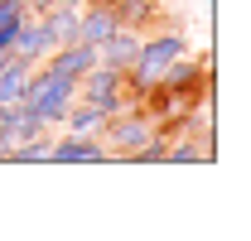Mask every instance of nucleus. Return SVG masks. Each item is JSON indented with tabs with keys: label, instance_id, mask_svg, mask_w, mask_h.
Masks as SVG:
<instances>
[{
	"label": "nucleus",
	"instance_id": "obj_1",
	"mask_svg": "<svg viewBox=\"0 0 251 241\" xmlns=\"http://www.w3.org/2000/svg\"><path fill=\"white\" fill-rule=\"evenodd\" d=\"M188 53V34L179 29H159V34H140V48H135V63L126 68V101H145L155 92L159 72L174 58Z\"/></svg>",
	"mask_w": 251,
	"mask_h": 241
},
{
	"label": "nucleus",
	"instance_id": "obj_2",
	"mask_svg": "<svg viewBox=\"0 0 251 241\" xmlns=\"http://www.w3.org/2000/svg\"><path fill=\"white\" fill-rule=\"evenodd\" d=\"M20 101H25L34 116L49 125V130H58L63 116H68V106L77 101V82H73V77H63V72H49V68H34Z\"/></svg>",
	"mask_w": 251,
	"mask_h": 241
},
{
	"label": "nucleus",
	"instance_id": "obj_3",
	"mask_svg": "<svg viewBox=\"0 0 251 241\" xmlns=\"http://www.w3.org/2000/svg\"><path fill=\"white\" fill-rule=\"evenodd\" d=\"M150 135H155V116H150L140 101H130L126 111H116V116L106 120L101 145H106V154H111V159H126L130 150H140Z\"/></svg>",
	"mask_w": 251,
	"mask_h": 241
},
{
	"label": "nucleus",
	"instance_id": "obj_4",
	"mask_svg": "<svg viewBox=\"0 0 251 241\" xmlns=\"http://www.w3.org/2000/svg\"><path fill=\"white\" fill-rule=\"evenodd\" d=\"M77 101H92V106H101L106 116H116V111H126L130 101H126V72H111V68H87L82 77H77Z\"/></svg>",
	"mask_w": 251,
	"mask_h": 241
},
{
	"label": "nucleus",
	"instance_id": "obj_5",
	"mask_svg": "<svg viewBox=\"0 0 251 241\" xmlns=\"http://www.w3.org/2000/svg\"><path fill=\"white\" fill-rule=\"evenodd\" d=\"M53 44H58V39H53V29L44 24V15H25V20H20V29H15V39H10V53L39 68V63L53 53Z\"/></svg>",
	"mask_w": 251,
	"mask_h": 241
},
{
	"label": "nucleus",
	"instance_id": "obj_6",
	"mask_svg": "<svg viewBox=\"0 0 251 241\" xmlns=\"http://www.w3.org/2000/svg\"><path fill=\"white\" fill-rule=\"evenodd\" d=\"M106 159H111L106 145L92 140V135H68V130H58L53 145H49V164H106Z\"/></svg>",
	"mask_w": 251,
	"mask_h": 241
},
{
	"label": "nucleus",
	"instance_id": "obj_7",
	"mask_svg": "<svg viewBox=\"0 0 251 241\" xmlns=\"http://www.w3.org/2000/svg\"><path fill=\"white\" fill-rule=\"evenodd\" d=\"M49 72H63V77H82L87 68H97V44H82V39H68V44H53V53L39 63Z\"/></svg>",
	"mask_w": 251,
	"mask_h": 241
},
{
	"label": "nucleus",
	"instance_id": "obj_8",
	"mask_svg": "<svg viewBox=\"0 0 251 241\" xmlns=\"http://www.w3.org/2000/svg\"><path fill=\"white\" fill-rule=\"evenodd\" d=\"M121 29V20H116V5L111 0H87L82 5V20H77V39L82 44H101L106 34Z\"/></svg>",
	"mask_w": 251,
	"mask_h": 241
},
{
	"label": "nucleus",
	"instance_id": "obj_9",
	"mask_svg": "<svg viewBox=\"0 0 251 241\" xmlns=\"http://www.w3.org/2000/svg\"><path fill=\"white\" fill-rule=\"evenodd\" d=\"M135 48H140V34L135 29H116V34H106V39L97 44V63L111 68V72H126V68L135 63Z\"/></svg>",
	"mask_w": 251,
	"mask_h": 241
},
{
	"label": "nucleus",
	"instance_id": "obj_10",
	"mask_svg": "<svg viewBox=\"0 0 251 241\" xmlns=\"http://www.w3.org/2000/svg\"><path fill=\"white\" fill-rule=\"evenodd\" d=\"M106 120H111V116H106L101 106H92V101H73L68 116H63V130H68V135H92V140H101Z\"/></svg>",
	"mask_w": 251,
	"mask_h": 241
},
{
	"label": "nucleus",
	"instance_id": "obj_11",
	"mask_svg": "<svg viewBox=\"0 0 251 241\" xmlns=\"http://www.w3.org/2000/svg\"><path fill=\"white\" fill-rule=\"evenodd\" d=\"M116 5V20L121 29H135V34H150L159 24V0H111Z\"/></svg>",
	"mask_w": 251,
	"mask_h": 241
},
{
	"label": "nucleus",
	"instance_id": "obj_12",
	"mask_svg": "<svg viewBox=\"0 0 251 241\" xmlns=\"http://www.w3.org/2000/svg\"><path fill=\"white\" fill-rule=\"evenodd\" d=\"M174 145H164V164H203V159H213V145L203 140H193V130H179V135H169Z\"/></svg>",
	"mask_w": 251,
	"mask_h": 241
},
{
	"label": "nucleus",
	"instance_id": "obj_13",
	"mask_svg": "<svg viewBox=\"0 0 251 241\" xmlns=\"http://www.w3.org/2000/svg\"><path fill=\"white\" fill-rule=\"evenodd\" d=\"M49 145H53V130H39L34 140L10 150V164H49Z\"/></svg>",
	"mask_w": 251,
	"mask_h": 241
},
{
	"label": "nucleus",
	"instance_id": "obj_14",
	"mask_svg": "<svg viewBox=\"0 0 251 241\" xmlns=\"http://www.w3.org/2000/svg\"><path fill=\"white\" fill-rule=\"evenodd\" d=\"M49 5H53V0H25V10H29V15H44Z\"/></svg>",
	"mask_w": 251,
	"mask_h": 241
}]
</instances>
